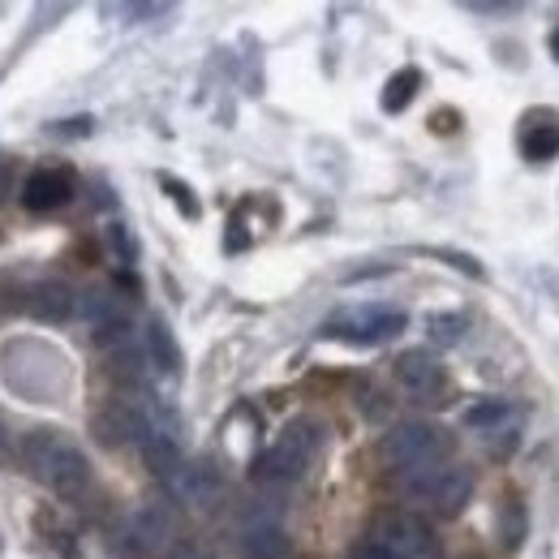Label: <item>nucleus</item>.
<instances>
[{
    "label": "nucleus",
    "instance_id": "22",
    "mask_svg": "<svg viewBox=\"0 0 559 559\" xmlns=\"http://www.w3.org/2000/svg\"><path fill=\"white\" fill-rule=\"evenodd\" d=\"M164 559H211V551L203 543H194V538H181V543H173V551Z\"/></svg>",
    "mask_w": 559,
    "mask_h": 559
},
{
    "label": "nucleus",
    "instance_id": "17",
    "mask_svg": "<svg viewBox=\"0 0 559 559\" xmlns=\"http://www.w3.org/2000/svg\"><path fill=\"white\" fill-rule=\"evenodd\" d=\"M421 86V73L418 70H401L388 86H383V112H405L414 104Z\"/></svg>",
    "mask_w": 559,
    "mask_h": 559
},
{
    "label": "nucleus",
    "instance_id": "1",
    "mask_svg": "<svg viewBox=\"0 0 559 559\" xmlns=\"http://www.w3.org/2000/svg\"><path fill=\"white\" fill-rule=\"evenodd\" d=\"M22 461L35 474V483H44L61 499H82L91 487V465H86L82 448L66 439L61 430H31L22 439Z\"/></svg>",
    "mask_w": 559,
    "mask_h": 559
},
{
    "label": "nucleus",
    "instance_id": "20",
    "mask_svg": "<svg viewBox=\"0 0 559 559\" xmlns=\"http://www.w3.org/2000/svg\"><path fill=\"white\" fill-rule=\"evenodd\" d=\"M430 259H448V267H456V272H465V276L483 280V263L474 259V254H461V250H426Z\"/></svg>",
    "mask_w": 559,
    "mask_h": 559
},
{
    "label": "nucleus",
    "instance_id": "2",
    "mask_svg": "<svg viewBox=\"0 0 559 559\" xmlns=\"http://www.w3.org/2000/svg\"><path fill=\"white\" fill-rule=\"evenodd\" d=\"M452 448H456V439L443 426H435V421H401L379 439V461L388 469L418 474V469H430V465H443V456H452Z\"/></svg>",
    "mask_w": 559,
    "mask_h": 559
},
{
    "label": "nucleus",
    "instance_id": "3",
    "mask_svg": "<svg viewBox=\"0 0 559 559\" xmlns=\"http://www.w3.org/2000/svg\"><path fill=\"white\" fill-rule=\"evenodd\" d=\"M319 448H323V430H319L314 421H306V418L288 421L284 435L254 461V478H259L263 487L297 483V478L310 469V461L319 456Z\"/></svg>",
    "mask_w": 559,
    "mask_h": 559
},
{
    "label": "nucleus",
    "instance_id": "7",
    "mask_svg": "<svg viewBox=\"0 0 559 559\" xmlns=\"http://www.w3.org/2000/svg\"><path fill=\"white\" fill-rule=\"evenodd\" d=\"M164 487L177 503H186L194 512H211L224 499V478H219V469H211L207 461H181V469L173 478H164Z\"/></svg>",
    "mask_w": 559,
    "mask_h": 559
},
{
    "label": "nucleus",
    "instance_id": "14",
    "mask_svg": "<svg viewBox=\"0 0 559 559\" xmlns=\"http://www.w3.org/2000/svg\"><path fill=\"white\" fill-rule=\"evenodd\" d=\"M142 349H146V361L155 370H164V374H177L181 370V349H177V341H173V332H168L164 319H151L142 328Z\"/></svg>",
    "mask_w": 559,
    "mask_h": 559
},
{
    "label": "nucleus",
    "instance_id": "11",
    "mask_svg": "<svg viewBox=\"0 0 559 559\" xmlns=\"http://www.w3.org/2000/svg\"><path fill=\"white\" fill-rule=\"evenodd\" d=\"M521 155L543 164V159H556L559 155V117L556 112H530L521 121Z\"/></svg>",
    "mask_w": 559,
    "mask_h": 559
},
{
    "label": "nucleus",
    "instance_id": "9",
    "mask_svg": "<svg viewBox=\"0 0 559 559\" xmlns=\"http://www.w3.org/2000/svg\"><path fill=\"white\" fill-rule=\"evenodd\" d=\"M73 199V177L66 168H39L26 177L22 186V207L35 211V215H48V211H61Z\"/></svg>",
    "mask_w": 559,
    "mask_h": 559
},
{
    "label": "nucleus",
    "instance_id": "5",
    "mask_svg": "<svg viewBox=\"0 0 559 559\" xmlns=\"http://www.w3.org/2000/svg\"><path fill=\"white\" fill-rule=\"evenodd\" d=\"M173 534H177V516L164 499H142L121 525V543H126L130 556H159V551L168 556Z\"/></svg>",
    "mask_w": 559,
    "mask_h": 559
},
{
    "label": "nucleus",
    "instance_id": "15",
    "mask_svg": "<svg viewBox=\"0 0 559 559\" xmlns=\"http://www.w3.org/2000/svg\"><path fill=\"white\" fill-rule=\"evenodd\" d=\"M78 314L99 332V328H112V323H126V306L121 297H112L108 288H91L78 297Z\"/></svg>",
    "mask_w": 559,
    "mask_h": 559
},
{
    "label": "nucleus",
    "instance_id": "4",
    "mask_svg": "<svg viewBox=\"0 0 559 559\" xmlns=\"http://www.w3.org/2000/svg\"><path fill=\"white\" fill-rule=\"evenodd\" d=\"M405 495L430 516H461V508L474 499V474L465 465H430L405 474Z\"/></svg>",
    "mask_w": 559,
    "mask_h": 559
},
{
    "label": "nucleus",
    "instance_id": "19",
    "mask_svg": "<svg viewBox=\"0 0 559 559\" xmlns=\"http://www.w3.org/2000/svg\"><path fill=\"white\" fill-rule=\"evenodd\" d=\"M426 332H430L435 345H456L469 332V319L465 314H430L426 319Z\"/></svg>",
    "mask_w": 559,
    "mask_h": 559
},
{
    "label": "nucleus",
    "instance_id": "16",
    "mask_svg": "<svg viewBox=\"0 0 559 559\" xmlns=\"http://www.w3.org/2000/svg\"><path fill=\"white\" fill-rule=\"evenodd\" d=\"M142 465L155 474V478H173L181 469V439H168V435H151L139 448Z\"/></svg>",
    "mask_w": 559,
    "mask_h": 559
},
{
    "label": "nucleus",
    "instance_id": "13",
    "mask_svg": "<svg viewBox=\"0 0 559 559\" xmlns=\"http://www.w3.org/2000/svg\"><path fill=\"white\" fill-rule=\"evenodd\" d=\"M26 310L39 319V323H66L73 310H78V297L61 280H44L26 293Z\"/></svg>",
    "mask_w": 559,
    "mask_h": 559
},
{
    "label": "nucleus",
    "instance_id": "10",
    "mask_svg": "<svg viewBox=\"0 0 559 559\" xmlns=\"http://www.w3.org/2000/svg\"><path fill=\"white\" fill-rule=\"evenodd\" d=\"M396 332H405V314H396V310H366V314H353L349 323L328 328V336H341L349 345H383Z\"/></svg>",
    "mask_w": 559,
    "mask_h": 559
},
{
    "label": "nucleus",
    "instance_id": "12",
    "mask_svg": "<svg viewBox=\"0 0 559 559\" xmlns=\"http://www.w3.org/2000/svg\"><path fill=\"white\" fill-rule=\"evenodd\" d=\"M237 551H241V559H288L293 543H288V534L280 530L276 521H259V525H241Z\"/></svg>",
    "mask_w": 559,
    "mask_h": 559
},
{
    "label": "nucleus",
    "instance_id": "18",
    "mask_svg": "<svg viewBox=\"0 0 559 559\" xmlns=\"http://www.w3.org/2000/svg\"><path fill=\"white\" fill-rule=\"evenodd\" d=\"M503 418H508V401H499V396L474 401V405L465 409V426H469V430H495V426H503Z\"/></svg>",
    "mask_w": 559,
    "mask_h": 559
},
{
    "label": "nucleus",
    "instance_id": "6",
    "mask_svg": "<svg viewBox=\"0 0 559 559\" xmlns=\"http://www.w3.org/2000/svg\"><path fill=\"white\" fill-rule=\"evenodd\" d=\"M370 547L383 551V559H439V538L418 516H383L370 534Z\"/></svg>",
    "mask_w": 559,
    "mask_h": 559
},
{
    "label": "nucleus",
    "instance_id": "26",
    "mask_svg": "<svg viewBox=\"0 0 559 559\" xmlns=\"http://www.w3.org/2000/svg\"><path fill=\"white\" fill-rule=\"evenodd\" d=\"M551 57L559 61V26H556V35H551Z\"/></svg>",
    "mask_w": 559,
    "mask_h": 559
},
{
    "label": "nucleus",
    "instance_id": "25",
    "mask_svg": "<svg viewBox=\"0 0 559 559\" xmlns=\"http://www.w3.org/2000/svg\"><path fill=\"white\" fill-rule=\"evenodd\" d=\"M4 194H9V173L0 168V199H4Z\"/></svg>",
    "mask_w": 559,
    "mask_h": 559
},
{
    "label": "nucleus",
    "instance_id": "24",
    "mask_svg": "<svg viewBox=\"0 0 559 559\" xmlns=\"http://www.w3.org/2000/svg\"><path fill=\"white\" fill-rule=\"evenodd\" d=\"M353 559H383V551H374V547L366 543V547H357V556H353Z\"/></svg>",
    "mask_w": 559,
    "mask_h": 559
},
{
    "label": "nucleus",
    "instance_id": "27",
    "mask_svg": "<svg viewBox=\"0 0 559 559\" xmlns=\"http://www.w3.org/2000/svg\"><path fill=\"white\" fill-rule=\"evenodd\" d=\"M0 310H4V297H0Z\"/></svg>",
    "mask_w": 559,
    "mask_h": 559
},
{
    "label": "nucleus",
    "instance_id": "8",
    "mask_svg": "<svg viewBox=\"0 0 559 559\" xmlns=\"http://www.w3.org/2000/svg\"><path fill=\"white\" fill-rule=\"evenodd\" d=\"M396 383L405 396H414L421 405H435V396L443 392V366L435 361V353L409 349L396 357Z\"/></svg>",
    "mask_w": 559,
    "mask_h": 559
},
{
    "label": "nucleus",
    "instance_id": "23",
    "mask_svg": "<svg viewBox=\"0 0 559 559\" xmlns=\"http://www.w3.org/2000/svg\"><path fill=\"white\" fill-rule=\"evenodd\" d=\"M108 237H112V246H117L126 259H134V241L126 237V228H121V224H112V233H108Z\"/></svg>",
    "mask_w": 559,
    "mask_h": 559
},
{
    "label": "nucleus",
    "instance_id": "21",
    "mask_svg": "<svg viewBox=\"0 0 559 559\" xmlns=\"http://www.w3.org/2000/svg\"><path fill=\"white\" fill-rule=\"evenodd\" d=\"M159 181H164V190L173 194V203L186 211V215H199V203L190 199V186H181V181H173V177H159Z\"/></svg>",
    "mask_w": 559,
    "mask_h": 559
}]
</instances>
